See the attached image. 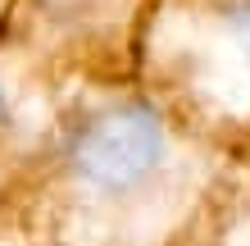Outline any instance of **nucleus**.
I'll list each match as a JSON object with an SVG mask.
<instances>
[{
    "label": "nucleus",
    "mask_w": 250,
    "mask_h": 246,
    "mask_svg": "<svg viewBox=\"0 0 250 246\" xmlns=\"http://www.w3.org/2000/svg\"><path fill=\"white\" fill-rule=\"evenodd\" d=\"M78 160L100 182H132L159 160V137L137 114H114V119H100L82 137Z\"/></svg>",
    "instance_id": "obj_1"
}]
</instances>
